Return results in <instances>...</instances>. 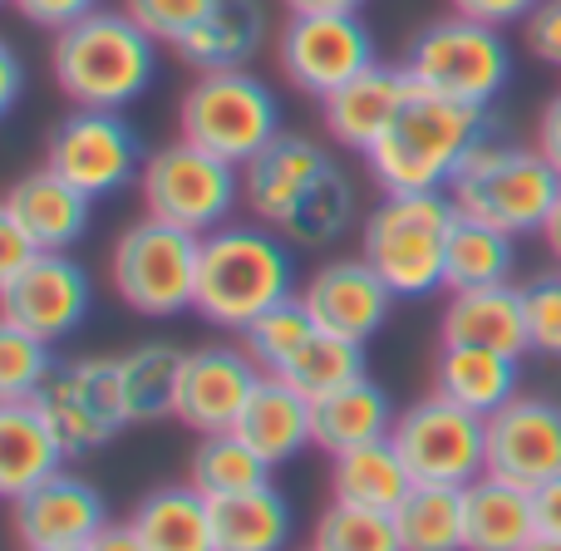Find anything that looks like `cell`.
I'll list each match as a JSON object with an SVG mask.
<instances>
[{
    "label": "cell",
    "mask_w": 561,
    "mask_h": 551,
    "mask_svg": "<svg viewBox=\"0 0 561 551\" xmlns=\"http://www.w3.org/2000/svg\"><path fill=\"white\" fill-rule=\"evenodd\" d=\"M493 134V118L478 104L428 94L414 84L394 124L365 153V168L379 193H448L463 158Z\"/></svg>",
    "instance_id": "cell-1"
},
{
    "label": "cell",
    "mask_w": 561,
    "mask_h": 551,
    "mask_svg": "<svg viewBox=\"0 0 561 551\" xmlns=\"http://www.w3.org/2000/svg\"><path fill=\"white\" fill-rule=\"evenodd\" d=\"M290 296H296V256L276 227L227 222L203 237L193 310L207 325L242 335L256 315Z\"/></svg>",
    "instance_id": "cell-2"
},
{
    "label": "cell",
    "mask_w": 561,
    "mask_h": 551,
    "mask_svg": "<svg viewBox=\"0 0 561 551\" xmlns=\"http://www.w3.org/2000/svg\"><path fill=\"white\" fill-rule=\"evenodd\" d=\"M49 74L75 108H128L158 74V39L128 10H94L55 35Z\"/></svg>",
    "instance_id": "cell-3"
},
{
    "label": "cell",
    "mask_w": 561,
    "mask_h": 551,
    "mask_svg": "<svg viewBox=\"0 0 561 551\" xmlns=\"http://www.w3.org/2000/svg\"><path fill=\"white\" fill-rule=\"evenodd\" d=\"M448 197L463 217L493 222L513 237H537L561 197V173L547 163L537 144H513V138L488 134L463 158L458 177L448 183Z\"/></svg>",
    "instance_id": "cell-4"
},
{
    "label": "cell",
    "mask_w": 561,
    "mask_h": 551,
    "mask_svg": "<svg viewBox=\"0 0 561 551\" xmlns=\"http://www.w3.org/2000/svg\"><path fill=\"white\" fill-rule=\"evenodd\" d=\"M454 222L458 207L448 193H385L365 217L359 256L385 276L399 300H424L444 286Z\"/></svg>",
    "instance_id": "cell-5"
},
{
    "label": "cell",
    "mask_w": 561,
    "mask_h": 551,
    "mask_svg": "<svg viewBox=\"0 0 561 551\" xmlns=\"http://www.w3.org/2000/svg\"><path fill=\"white\" fill-rule=\"evenodd\" d=\"M280 128V99L252 69H213L187 84L178 104V138L207 148L232 168H247Z\"/></svg>",
    "instance_id": "cell-6"
},
{
    "label": "cell",
    "mask_w": 561,
    "mask_h": 551,
    "mask_svg": "<svg viewBox=\"0 0 561 551\" xmlns=\"http://www.w3.org/2000/svg\"><path fill=\"white\" fill-rule=\"evenodd\" d=\"M399 65L428 94L488 108L507 89V79H513V45L503 39L497 25H483V20H468L454 10L444 20H428L409 39Z\"/></svg>",
    "instance_id": "cell-7"
},
{
    "label": "cell",
    "mask_w": 561,
    "mask_h": 551,
    "mask_svg": "<svg viewBox=\"0 0 561 551\" xmlns=\"http://www.w3.org/2000/svg\"><path fill=\"white\" fill-rule=\"evenodd\" d=\"M197 256H203V237L144 213L118 232L108 252V276L134 315L173 320L187 315L197 300Z\"/></svg>",
    "instance_id": "cell-8"
},
{
    "label": "cell",
    "mask_w": 561,
    "mask_h": 551,
    "mask_svg": "<svg viewBox=\"0 0 561 551\" xmlns=\"http://www.w3.org/2000/svg\"><path fill=\"white\" fill-rule=\"evenodd\" d=\"M138 197H144L148 217H163L183 232L207 237L232 222L237 203H242V168L222 163L187 138H173L144 158Z\"/></svg>",
    "instance_id": "cell-9"
},
{
    "label": "cell",
    "mask_w": 561,
    "mask_h": 551,
    "mask_svg": "<svg viewBox=\"0 0 561 551\" xmlns=\"http://www.w3.org/2000/svg\"><path fill=\"white\" fill-rule=\"evenodd\" d=\"M414 483L468 487L488 473V418L444 394H424L389 428Z\"/></svg>",
    "instance_id": "cell-10"
},
{
    "label": "cell",
    "mask_w": 561,
    "mask_h": 551,
    "mask_svg": "<svg viewBox=\"0 0 561 551\" xmlns=\"http://www.w3.org/2000/svg\"><path fill=\"white\" fill-rule=\"evenodd\" d=\"M144 144H138L134 124L124 108H75L59 118L45 138V168L79 187L84 197L104 203V197L124 193L144 173Z\"/></svg>",
    "instance_id": "cell-11"
},
{
    "label": "cell",
    "mask_w": 561,
    "mask_h": 551,
    "mask_svg": "<svg viewBox=\"0 0 561 551\" xmlns=\"http://www.w3.org/2000/svg\"><path fill=\"white\" fill-rule=\"evenodd\" d=\"M35 404L49 414L69 458H89L108 448L128 428L124 384H118V355L59 359L55 375L35 389Z\"/></svg>",
    "instance_id": "cell-12"
},
{
    "label": "cell",
    "mask_w": 561,
    "mask_h": 551,
    "mask_svg": "<svg viewBox=\"0 0 561 551\" xmlns=\"http://www.w3.org/2000/svg\"><path fill=\"white\" fill-rule=\"evenodd\" d=\"M276 65L290 89L325 99L369 65H379V55L359 15H290L276 39Z\"/></svg>",
    "instance_id": "cell-13"
},
{
    "label": "cell",
    "mask_w": 561,
    "mask_h": 551,
    "mask_svg": "<svg viewBox=\"0 0 561 551\" xmlns=\"http://www.w3.org/2000/svg\"><path fill=\"white\" fill-rule=\"evenodd\" d=\"M89 300H94L89 272L69 252H39L30 266L0 280V320L49 340V345L69 340L84 325Z\"/></svg>",
    "instance_id": "cell-14"
},
{
    "label": "cell",
    "mask_w": 561,
    "mask_h": 551,
    "mask_svg": "<svg viewBox=\"0 0 561 551\" xmlns=\"http://www.w3.org/2000/svg\"><path fill=\"white\" fill-rule=\"evenodd\" d=\"M256 384H262V365L242 345L187 349L183 369H178L173 418L187 424L193 434H227V428H237Z\"/></svg>",
    "instance_id": "cell-15"
},
{
    "label": "cell",
    "mask_w": 561,
    "mask_h": 551,
    "mask_svg": "<svg viewBox=\"0 0 561 551\" xmlns=\"http://www.w3.org/2000/svg\"><path fill=\"white\" fill-rule=\"evenodd\" d=\"M488 473L517 487L561 478V404L542 394H517L488 418Z\"/></svg>",
    "instance_id": "cell-16"
},
{
    "label": "cell",
    "mask_w": 561,
    "mask_h": 551,
    "mask_svg": "<svg viewBox=\"0 0 561 551\" xmlns=\"http://www.w3.org/2000/svg\"><path fill=\"white\" fill-rule=\"evenodd\" d=\"M300 300H306V310L316 315L320 330L369 345V340L385 330L399 296L385 286V276H379L365 256H340V262H325L306 276Z\"/></svg>",
    "instance_id": "cell-17"
},
{
    "label": "cell",
    "mask_w": 561,
    "mask_h": 551,
    "mask_svg": "<svg viewBox=\"0 0 561 551\" xmlns=\"http://www.w3.org/2000/svg\"><path fill=\"white\" fill-rule=\"evenodd\" d=\"M10 523H15L20 551L35 547H89L94 532L108 523V503L89 478L55 473L49 483L30 487L25 497L10 503Z\"/></svg>",
    "instance_id": "cell-18"
},
{
    "label": "cell",
    "mask_w": 561,
    "mask_h": 551,
    "mask_svg": "<svg viewBox=\"0 0 561 551\" xmlns=\"http://www.w3.org/2000/svg\"><path fill=\"white\" fill-rule=\"evenodd\" d=\"M409 94H414V79L404 65H369L365 74H355L335 94L320 99V124H325L330 144L365 158L379 144V134L394 124Z\"/></svg>",
    "instance_id": "cell-19"
},
{
    "label": "cell",
    "mask_w": 561,
    "mask_h": 551,
    "mask_svg": "<svg viewBox=\"0 0 561 551\" xmlns=\"http://www.w3.org/2000/svg\"><path fill=\"white\" fill-rule=\"evenodd\" d=\"M89 207H94V197H84L69 177L39 163L5 193L0 217H10L39 252H69L89 232Z\"/></svg>",
    "instance_id": "cell-20"
},
{
    "label": "cell",
    "mask_w": 561,
    "mask_h": 551,
    "mask_svg": "<svg viewBox=\"0 0 561 551\" xmlns=\"http://www.w3.org/2000/svg\"><path fill=\"white\" fill-rule=\"evenodd\" d=\"M438 345H488V349H503V355H517V359L533 355L523 286L503 280V286L448 290L444 320H438Z\"/></svg>",
    "instance_id": "cell-21"
},
{
    "label": "cell",
    "mask_w": 561,
    "mask_h": 551,
    "mask_svg": "<svg viewBox=\"0 0 561 551\" xmlns=\"http://www.w3.org/2000/svg\"><path fill=\"white\" fill-rule=\"evenodd\" d=\"M335 158L306 134H276L252 163L242 168V207L256 222L276 227L286 217V207L316 183Z\"/></svg>",
    "instance_id": "cell-22"
},
{
    "label": "cell",
    "mask_w": 561,
    "mask_h": 551,
    "mask_svg": "<svg viewBox=\"0 0 561 551\" xmlns=\"http://www.w3.org/2000/svg\"><path fill=\"white\" fill-rule=\"evenodd\" d=\"M69 454L35 399H0V493L5 503L65 473Z\"/></svg>",
    "instance_id": "cell-23"
},
{
    "label": "cell",
    "mask_w": 561,
    "mask_h": 551,
    "mask_svg": "<svg viewBox=\"0 0 561 551\" xmlns=\"http://www.w3.org/2000/svg\"><path fill=\"white\" fill-rule=\"evenodd\" d=\"M394 418H399L394 399L385 394V384L359 375V379L330 389L325 399L310 404V444H316L320 454L340 458V454H350V448H365V444H375V438H389Z\"/></svg>",
    "instance_id": "cell-24"
},
{
    "label": "cell",
    "mask_w": 561,
    "mask_h": 551,
    "mask_svg": "<svg viewBox=\"0 0 561 551\" xmlns=\"http://www.w3.org/2000/svg\"><path fill=\"white\" fill-rule=\"evenodd\" d=\"M523 384V359L488 345H438L434 355V394L493 418L503 404L517 399Z\"/></svg>",
    "instance_id": "cell-25"
},
{
    "label": "cell",
    "mask_w": 561,
    "mask_h": 551,
    "mask_svg": "<svg viewBox=\"0 0 561 551\" xmlns=\"http://www.w3.org/2000/svg\"><path fill=\"white\" fill-rule=\"evenodd\" d=\"M266 39V10L262 0H217L213 15L193 25L173 45L193 74H213V69H247Z\"/></svg>",
    "instance_id": "cell-26"
},
{
    "label": "cell",
    "mask_w": 561,
    "mask_h": 551,
    "mask_svg": "<svg viewBox=\"0 0 561 551\" xmlns=\"http://www.w3.org/2000/svg\"><path fill=\"white\" fill-rule=\"evenodd\" d=\"M237 434H242L272 468L290 463V458H300L306 448H316L310 444V399L300 394L290 379L262 375L256 394L247 399L242 418H237Z\"/></svg>",
    "instance_id": "cell-27"
},
{
    "label": "cell",
    "mask_w": 561,
    "mask_h": 551,
    "mask_svg": "<svg viewBox=\"0 0 561 551\" xmlns=\"http://www.w3.org/2000/svg\"><path fill=\"white\" fill-rule=\"evenodd\" d=\"M537 537L533 487L483 473L463 487V551H523Z\"/></svg>",
    "instance_id": "cell-28"
},
{
    "label": "cell",
    "mask_w": 561,
    "mask_h": 551,
    "mask_svg": "<svg viewBox=\"0 0 561 551\" xmlns=\"http://www.w3.org/2000/svg\"><path fill=\"white\" fill-rule=\"evenodd\" d=\"M414 487L404 454L394 448V438H375L365 448L330 458V497L355 507H375V513H394Z\"/></svg>",
    "instance_id": "cell-29"
},
{
    "label": "cell",
    "mask_w": 561,
    "mask_h": 551,
    "mask_svg": "<svg viewBox=\"0 0 561 551\" xmlns=\"http://www.w3.org/2000/svg\"><path fill=\"white\" fill-rule=\"evenodd\" d=\"M134 527L148 551H217L213 497H203L193 483L153 487L134 507Z\"/></svg>",
    "instance_id": "cell-30"
},
{
    "label": "cell",
    "mask_w": 561,
    "mask_h": 551,
    "mask_svg": "<svg viewBox=\"0 0 561 551\" xmlns=\"http://www.w3.org/2000/svg\"><path fill=\"white\" fill-rule=\"evenodd\" d=\"M217 551H286L290 542V503L276 493V483H262L252 493H232L213 503Z\"/></svg>",
    "instance_id": "cell-31"
},
{
    "label": "cell",
    "mask_w": 561,
    "mask_h": 551,
    "mask_svg": "<svg viewBox=\"0 0 561 551\" xmlns=\"http://www.w3.org/2000/svg\"><path fill=\"white\" fill-rule=\"evenodd\" d=\"M183 355L187 349L168 345V340H144V345H134V349L118 355V384H124L128 424H158V418H173Z\"/></svg>",
    "instance_id": "cell-32"
},
{
    "label": "cell",
    "mask_w": 561,
    "mask_h": 551,
    "mask_svg": "<svg viewBox=\"0 0 561 551\" xmlns=\"http://www.w3.org/2000/svg\"><path fill=\"white\" fill-rule=\"evenodd\" d=\"M355 227V183L345 177V168L330 163L296 203L286 207V217L276 222V232L290 246H330Z\"/></svg>",
    "instance_id": "cell-33"
},
{
    "label": "cell",
    "mask_w": 561,
    "mask_h": 551,
    "mask_svg": "<svg viewBox=\"0 0 561 551\" xmlns=\"http://www.w3.org/2000/svg\"><path fill=\"white\" fill-rule=\"evenodd\" d=\"M513 266H517V237L513 232L458 213L454 232H448V262H444L448 290L503 286V280H513Z\"/></svg>",
    "instance_id": "cell-34"
},
{
    "label": "cell",
    "mask_w": 561,
    "mask_h": 551,
    "mask_svg": "<svg viewBox=\"0 0 561 551\" xmlns=\"http://www.w3.org/2000/svg\"><path fill=\"white\" fill-rule=\"evenodd\" d=\"M276 468L247 444L237 428L227 434H203L193 448V463H187V483L203 497H232V493H252V487L272 483Z\"/></svg>",
    "instance_id": "cell-35"
},
{
    "label": "cell",
    "mask_w": 561,
    "mask_h": 551,
    "mask_svg": "<svg viewBox=\"0 0 561 551\" xmlns=\"http://www.w3.org/2000/svg\"><path fill=\"white\" fill-rule=\"evenodd\" d=\"M404 551H463V487L414 483L394 507Z\"/></svg>",
    "instance_id": "cell-36"
},
{
    "label": "cell",
    "mask_w": 561,
    "mask_h": 551,
    "mask_svg": "<svg viewBox=\"0 0 561 551\" xmlns=\"http://www.w3.org/2000/svg\"><path fill=\"white\" fill-rule=\"evenodd\" d=\"M359 375H365V345H359V340H345V335H330V330H316V335L300 345V355L280 369V379H290L310 404L325 399L330 389L359 379Z\"/></svg>",
    "instance_id": "cell-37"
},
{
    "label": "cell",
    "mask_w": 561,
    "mask_h": 551,
    "mask_svg": "<svg viewBox=\"0 0 561 551\" xmlns=\"http://www.w3.org/2000/svg\"><path fill=\"white\" fill-rule=\"evenodd\" d=\"M316 330H320L316 315L306 310V300H300V290H296L290 300H280V306H272L266 315H256L237 340H242V349L262 365V375H280Z\"/></svg>",
    "instance_id": "cell-38"
},
{
    "label": "cell",
    "mask_w": 561,
    "mask_h": 551,
    "mask_svg": "<svg viewBox=\"0 0 561 551\" xmlns=\"http://www.w3.org/2000/svg\"><path fill=\"white\" fill-rule=\"evenodd\" d=\"M310 547L316 551H404L399 527H394V513L335 503V497H330V507L320 513Z\"/></svg>",
    "instance_id": "cell-39"
},
{
    "label": "cell",
    "mask_w": 561,
    "mask_h": 551,
    "mask_svg": "<svg viewBox=\"0 0 561 551\" xmlns=\"http://www.w3.org/2000/svg\"><path fill=\"white\" fill-rule=\"evenodd\" d=\"M55 345L20 325L0 320V399H35V389L55 375Z\"/></svg>",
    "instance_id": "cell-40"
},
{
    "label": "cell",
    "mask_w": 561,
    "mask_h": 551,
    "mask_svg": "<svg viewBox=\"0 0 561 551\" xmlns=\"http://www.w3.org/2000/svg\"><path fill=\"white\" fill-rule=\"evenodd\" d=\"M217 0H124V10L158 39V45H178L193 25L213 15Z\"/></svg>",
    "instance_id": "cell-41"
},
{
    "label": "cell",
    "mask_w": 561,
    "mask_h": 551,
    "mask_svg": "<svg viewBox=\"0 0 561 551\" xmlns=\"http://www.w3.org/2000/svg\"><path fill=\"white\" fill-rule=\"evenodd\" d=\"M527 306V335L537 355L561 359V276H537L523 286Z\"/></svg>",
    "instance_id": "cell-42"
},
{
    "label": "cell",
    "mask_w": 561,
    "mask_h": 551,
    "mask_svg": "<svg viewBox=\"0 0 561 551\" xmlns=\"http://www.w3.org/2000/svg\"><path fill=\"white\" fill-rule=\"evenodd\" d=\"M523 39L542 65L561 69V0H542V5L523 20Z\"/></svg>",
    "instance_id": "cell-43"
},
{
    "label": "cell",
    "mask_w": 561,
    "mask_h": 551,
    "mask_svg": "<svg viewBox=\"0 0 561 551\" xmlns=\"http://www.w3.org/2000/svg\"><path fill=\"white\" fill-rule=\"evenodd\" d=\"M15 5V15L20 20H30L35 30H69L75 20H84V15H94L99 10V0H10Z\"/></svg>",
    "instance_id": "cell-44"
},
{
    "label": "cell",
    "mask_w": 561,
    "mask_h": 551,
    "mask_svg": "<svg viewBox=\"0 0 561 551\" xmlns=\"http://www.w3.org/2000/svg\"><path fill=\"white\" fill-rule=\"evenodd\" d=\"M542 5V0H454V10L458 15H468V20H483V25H497V30H507V25H523L533 10Z\"/></svg>",
    "instance_id": "cell-45"
},
{
    "label": "cell",
    "mask_w": 561,
    "mask_h": 551,
    "mask_svg": "<svg viewBox=\"0 0 561 551\" xmlns=\"http://www.w3.org/2000/svg\"><path fill=\"white\" fill-rule=\"evenodd\" d=\"M35 256H39V246L30 242V237L20 232V227L10 222V217H0V280L15 276L20 266H30Z\"/></svg>",
    "instance_id": "cell-46"
},
{
    "label": "cell",
    "mask_w": 561,
    "mask_h": 551,
    "mask_svg": "<svg viewBox=\"0 0 561 551\" xmlns=\"http://www.w3.org/2000/svg\"><path fill=\"white\" fill-rule=\"evenodd\" d=\"M533 517H537V537H561V478L533 487Z\"/></svg>",
    "instance_id": "cell-47"
},
{
    "label": "cell",
    "mask_w": 561,
    "mask_h": 551,
    "mask_svg": "<svg viewBox=\"0 0 561 551\" xmlns=\"http://www.w3.org/2000/svg\"><path fill=\"white\" fill-rule=\"evenodd\" d=\"M537 148H542L547 163L561 173V94H552L542 104V118H537Z\"/></svg>",
    "instance_id": "cell-48"
},
{
    "label": "cell",
    "mask_w": 561,
    "mask_h": 551,
    "mask_svg": "<svg viewBox=\"0 0 561 551\" xmlns=\"http://www.w3.org/2000/svg\"><path fill=\"white\" fill-rule=\"evenodd\" d=\"M89 551H148V542L138 537L134 517H128V523H114V517H108V523L94 532V542H89Z\"/></svg>",
    "instance_id": "cell-49"
},
{
    "label": "cell",
    "mask_w": 561,
    "mask_h": 551,
    "mask_svg": "<svg viewBox=\"0 0 561 551\" xmlns=\"http://www.w3.org/2000/svg\"><path fill=\"white\" fill-rule=\"evenodd\" d=\"M20 84H25V69H20L15 45H0V108H15L20 104Z\"/></svg>",
    "instance_id": "cell-50"
},
{
    "label": "cell",
    "mask_w": 561,
    "mask_h": 551,
    "mask_svg": "<svg viewBox=\"0 0 561 551\" xmlns=\"http://www.w3.org/2000/svg\"><path fill=\"white\" fill-rule=\"evenodd\" d=\"M290 15H359L365 0H286Z\"/></svg>",
    "instance_id": "cell-51"
},
{
    "label": "cell",
    "mask_w": 561,
    "mask_h": 551,
    "mask_svg": "<svg viewBox=\"0 0 561 551\" xmlns=\"http://www.w3.org/2000/svg\"><path fill=\"white\" fill-rule=\"evenodd\" d=\"M537 237H542L547 256H552V262H557V272H561V197H557L552 217H547V222H542V232H537Z\"/></svg>",
    "instance_id": "cell-52"
},
{
    "label": "cell",
    "mask_w": 561,
    "mask_h": 551,
    "mask_svg": "<svg viewBox=\"0 0 561 551\" xmlns=\"http://www.w3.org/2000/svg\"><path fill=\"white\" fill-rule=\"evenodd\" d=\"M523 551H561V537H533Z\"/></svg>",
    "instance_id": "cell-53"
},
{
    "label": "cell",
    "mask_w": 561,
    "mask_h": 551,
    "mask_svg": "<svg viewBox=\"0 0 561 551\" xmlns=\"http://www.w3.org/2000/svg\"><path fill=\"white\" fill-rule=\"evenodd\" d=\"M35 551H89V547H35Z\"/></svg>",
    "instance_id": "cell-54"
},
{
    "label": "cell",
    "mask_w": 561,
    "mask_h": 551,
    "mask_svg": "<svg viewBox=\"0 0 561 551\" xmlns=\"http://www.w3.org/2000/svg\"><path fill=\"white\" fill-rule=\"evenodd\" d=\"M310 551H316V547H310Z\"/></svg>",
    "instance_id": "cell-55"
}]
</instances>
